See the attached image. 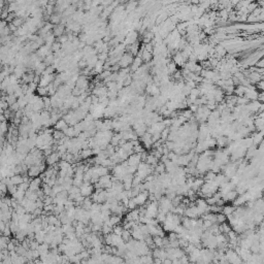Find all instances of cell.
<instances>
[{"instance_id":"obj_1","label":"cell","mask_w":264,"mask_h":264,"mask_svg":"<svg viewBox=\"0 0 264 264\" xmlns=\"http://www.w3.org/2000/svg\"><path fill=\"white\" fill-rule=\"evenodd\" d=\"M79 189H81V194L84 197H91L93 193L95 192V187L93 186L91 182H84L83 185L79 187Z\"/></svg>"},{"instance_id":"obj_12","label":"cell","mask_w":264,"mask_h":264,"mask_svg":"<svg viewBox=\"0 0 264 264\" xmlns=\"http://www.w3.org/2000/svg\"><path fill=\"white\" fill-rule=\"evenodd\" d=\"M113 233L122 235V233H123V231H124V226H121V225L113 226Z\"/></svg>"},{"instance_id":"obj_6","label":"cell","mask_w":264,"mask_h":264,"mask_svg":"<svg viewBox=\"0 0 264 264\" xmlns=\"http://www.w3.org/2000/svg\"><path fill=\"white\" fill-rule=\"evenodd\" d=\"M10 181L13 185L19 186V185H21L22 183H24V177H23L22 174H15L10 178Z\"/></svg>"},{"instance_id":"obj_13","label":"cell","mask_w":264,"mask_h":264,"mask_svg":"<svg viewBox=\"0 0 264 264\" xmlns=\"http://www.w3.org/2000/svg\"><path fill=\"white\" fill-rule=\"evenodd\" d=\"M8 130H10L8 124H6L5 122H2V125H1V135L5 136V133L8 132Z\"/></svg>"},{"instance_id":"obj_10","label":"cell","mask_w":264,"mask_h":264,"mask_svg":"<svg viewBox=\"0 0 264 264\" xmlns=\"http://www.w3.org/2000/svg\"><path fill=\"white\" fill-rule=\"evenodd\" d=\"M122 237H123V239H124V242H125V243L129 242V240L132 238V233H131V231L128 230V229H124L123 233H122Z\"/></svg>"},{"instance_id":"obj_8","label":"cell","mask_w":264,"mask_h":264,"mask_svg":"<svg viewBox=\"0 0 264 264\" xmlns=\"http://www.w3.org/2000/svg\"><path fill=\"white\" fill-rule=\"evenodd\" d=\"M67 127H68V123L64 120V119H62V120H59V121L55 124V128H56L57 130H61V131H64V130L66 129Z\"/></svg>"},{"instance_id":"obj_5","label":"cell","mask_w":264,"mask_h":264,"mask_svg":"<svg viewBox=\"0 0 264 264\" xmlns=\"http://www.w3.org/2000/svg\"><path fill=\"white\" fill-rule=\"evenodd\" d=\"M136 205H143L147 200V193L146 192H140V194H137L136 196L133 197Z\"/></svg>"},{"instance_id":"obj_4","label":"cell","mask_w":264,"mask_h":264,"mask_svg":"<svg viewBox=\"0 0 264 264\" xmlns=\"http://www.w3.org/2000/svg\"><path fill=\"white\" fill-rule=\"evenodd\" d=\"M127 162H128V165H130V166L138 167V165L140 164V154L130 155L129 158L127 159Z\"/></svg>"},{"instance_id":"obj_7","label":"cell","mask_w":264,"mask_h":264,"mask_svg":"<svg viewBox=\"0 0 264 264\" xmlns=\"http://www.w3.org/2000/svg\"><path fill=\"white\" fill-rule=\"evenodd\" d=\"M92 155H94V153H93V150L91 149V147H89V149H84L79 152V156H81L82 159H88Z\"/></svg>"},{"instance_id":"obj_11","label":"cell","mask_w":264,"mask_h":264,"mask_svg":"<svg viewBox=\"0 0 264 264\" xmlns=\"http://www.w3.org/2000/svg\"><path fill=\"white\" fill-rule=\"evenodd\" d=\"M53 136H54V138H55V140H60L64 137L65 134H64L63 131H61V130L56 129L55 131L53 132Z\"/></svg>"},{"instance_id":"obj_3","label":"cell","mask_w":264,"mask_h":264,"mask_svg":"<svg viewBox=\"0 0 264 264\" xmlns=\"http://www.w3.org/2000/svg\"><path fill=\"white\" fill-rule=\"evenodd\" d=\"M40 174H42L41 169H40V166L38 165H32L29 167V169H28V172L27 174L29 175V177L31 178H37L40 175Z\"/></svg>"},{"instance_id":"obj_2","label":"cell","mask_w":264,"mask_h":264,"mask_svg":"<svg viewBox=\"0 0 264 264\" xmlns=\"http://www.w3.org/2000/svg\"><path fill=\"white\" fill-rule=\"evenodd\" d=\"M60 158H61V155L59 154L58 152H53L52 154L49 155L47 158H45V164L49 165V166L56 165V164L59 162Z\"/></svg>"},{"instance_id":"obj_9","label":"cell","mask_w":264,"mask_h":264,"mask_svg":"<svg viewBox=\"0 0 264 264\" xmlns=\"http://www.w3.org/2000/svg\"><path fill=\"white\" fill-rule=\"evenodd\" d=\"M63 132H64L65 136H68V137H70V138L75 137V127L73 126H68Z\"/></svg>"}]
</instances>
